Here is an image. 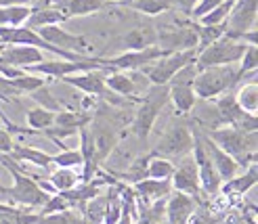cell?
Masks as SVG:
<instances>
[{"label": "cell", "mask_w": 258, "mask_h": 224, "mask_svg": "<svg viewBox=\"0 0 258 224\" xmlns=\"http://www.w3.org/2000/svg\"><path fill=\"white\" fill-rule=\"evenodd\" d=\"M0 166L5 170H9V174L13 176V184L11 187L3 189V199H7V203L17 205V207H42L48 199V193H44L40 189V184L36 182L34 176H30L28 172H23L21 164H17L11 155L0 153Z\"/></svg>", "instance_id": "1"}, {"label": "cell", "mask_w": 258, "mask_h": 224, "mask_svg": "<svg viewBox=\"0 0 258 224\" xmlns=\"http://www.w3.org/2000/svg\"><path fill=\"white\" fill-rule=\"evenodd\" d=\"M208 138L218 144L227 155L237 162L239 168L246 170L248 166L256 164V147H258V132H241L237 128L221 126L210 130Z\"/></svg>", "instance_id": "2"}, {"label": "cell", "mask_w": 258, "mask_h": 224, "mask_svg": "<svg viewBox=\"0 0 258 224\" xmlns=\"http://www.w3.org/2000/svg\"><path fill=\"white\" fill-rule=\"evenodd\" d=\"M241 80L235 65H221V67H208L198 71L196 80H193V92L198 99L214 101L218 97L231 92Z\"/></svg>", "instance_id": "3"}, {"label": "cell", "mask_w": 258, "mask_h": 224, "mask_svg": "<svg viewBox=\"0 0 258 224\" xmlns=\"http://www.w3.org/2000/svg\"><path fill=\"white\" fill-rule=\"evenodd\" d=\"M168 105V86H149V90L145 92L139 101V109L135 113L133 120V134L139 140H147L153 126H156L158 117L162 113V109Z\"/></svg>", "instance_id": "4"}, {"label": "cell", "mask_w": 258, "mask_h": 224, "mask_svg": "<svg viewBox=\"0 0 258 224\" xmlns=\"http://www.w3.org/2000/svg\"><path fill=\"white\" fill-rule=\"evenodd\" d=\"M246 46L248 44L225 36L221 40L212 42L210 46L198 50L196 69L202 71V69H208V67H221V65H235V63H239Z\"/></svg>", "instance_id": "5"}, {"label": "cell", "mask_w": 258, "mask_h": 224, "mask_svg": "<svg viewBox=\"0 0 258 224\" xmlns=\"http://www.w3.org/2000/svg\"><path fill=\"white\" fill-rule=\"evenodd\" d=\"M198 57V50H176V52H166L156 63H151L149 67L143 69L151 86H168L172 78L185 67V65L193 63Z\"/></svg>", "instance_id": "6"}, {"label": "cell", "mask_w": 258, "mask_h": 224, "mask_svg": "<svg viewBox=\"0 0 258 224\" xmlns=\"http://www.w3.org/2000/svg\"><path fill=\"white\" fill-rule=\"evenodd\" d=\"M193 140H196V134L189 130V126L185 124H170L166 128V132L160 136L158 144L153 147V155L158 157H166V160H180L191 153L193 149Z\"/></svg>", "instance_id": "7"}, {"label": "cell", "mask_w": 258, "mask_h": 224, "mask_svg": "<svg viewBox=\"0 0 258 224\" xmlns=\"http://www.w3.org/2000/svg\"><path fill=\"white\" fill-rule=\"evenodd\" d=\"M88 130H90V136H93L97 162L103 164L115 149V144H118V126L113 124L111 117L97 113L95 117H90Z\"/></svg>", "instance_id": "8"}, {"label": "cell", "mask_w": 258, "mask_h": 224, "mask_svg": "<svg viewBox=\"0 0 258 224\" xmlns=\"http://www.w3.org/2000/svg\"><path fill=\"white\" fill-rule=\"evenodd\" d=\"M90 69H107L103 59H90V61H63V59H53V61H42L28 67V73L44 76V78H68L80 71H90ZM109 71V69H107Z\"/></svg>", "instance_id": "9"}, {"label": "cell", "mask_w": 258, "mask_h": 224, "mask_svg": "<svg viewBox=\"0 0 258 224\" xmlns=\"http://www.w3.org/2000/svg\"><path fill=\"white\" fill-rule=\"evenodd\" d=\"M164 55L166 50H162L160 46H149L143 50H126L118 57L103 59V63L109 71H143Z\"/></svg>", "instance_id": "10"}, {"label": "cell", "mask_w": 258, "mask_h": 224, "mask_svg": "<svg viewBox=\"0 0 258 224\" xmlns=\"http://www.w3.org/2000/svg\"><path fill=\"white\" fill-rule=\"evenodd\" d=\"M191 157H193V162H196V166H198V178H200V191H202V195L216 197L218 193H221L223 180H221V176L216 174L210 157H208V153H206L204 144H202L200 134H196V140H193Z\"/></svg>", "instance_id": "11"}, {"label": "cell", "mask_w": 258, "mask_h": 224, "mask_svg": "<svg viewBox=\"0 0 258 224\" xmlns=\"http://www.w3.org/2000/svg\"><path fill=\"white\" fill-rule=\"evenodd\" d=\"M105 73L107 69H90V71H80V73H74V76H68V78H61L66 84L74 86L82 90L84 95H90V97H105L107 101H111V105H122L118 95L107 90L105 86Z\"/></svg>", "instance_id": "12"}, {"label": "cell", "mask_w": 258, "mask_h": 224, "mask_svg": "<svg viewBox=\"0 0 258 224\" xmlns=\"http://www.w3.org/2000/svg\"><path fill=\"white\" fill-rule=\"evenodd\" d=\"M172 191L185 193L193 197L196 201H202V191H200V178H198V166L193 162L191 153L180 157L178 164H174V174L170 178Z\"/></svg>", "instance_id": "13"}, {"label": "cell", "mask_w": 258, "mask_h": 224, "mask_svg": "<svg viewBox=\"0 0 258 224\" xmlns=\"http://www.w3.org/2000/svg\"><path fill=\"white\" fill-rule=\"evenodd\" d=\"M256 17H258V0H235L227 17L225 36H235L256 30Z\"/></svg>", "instance_id": "14"}, {"label": "cell", "mask_w": 258, "mask_h": 224, "mask_svg": "<svg viewBox=\"0 0 258 224\" xmlns=\"http://www.w3.org/2000/svg\"><path fill=\"white\" fill-rule=\"evenodd\" d=\"M38 36H40L44 42H48L50 46H57V48L68 50V52L86 55V50H88V42H86L84 36L72 34L68 30H63L61 25H46V28H40L38 30Z\"/></svg>", "instance_id": "15"}, {"label": "cell", "mask_w": 258, "mask_h": 224, "mask_svg": "<svg viewBox=\"0 0 258 224\" xmlns=\"http://www.w3.org/2000/svg\"><path fill=\"white\" fill-rule=\"evenodd\" d=\"M141 71H107L105 73V86L109 92L118 97H124L126 101H141V97H137L139 92H143L139 88V80H141Z\"/></svg>", "instance_id": "16"}, {"label": "cell", "mask_w": 258, "mask_h": 224, "mask_svg": "<svg viewBox=\"0 0 258 224\" xmlns=\"http://www.w3.org/2000/svg\"><path fill=\"white\" fill-rule=\"evenodd\" d=\"M200 138H202V144H204V149H206V153H208V157H210V162H212V166H214V170H216V174L221 176V180L223 182H227V180H231V178H235L237 174H239V166H237V162L233 160L231 155H227L218 144H214L208 136H202L200 134Z\"/></svg>", "instance_id": "17"}, {"label": "cell", "mask_w": 258, "mask_h": 224, "mask_svg": "<svg viewBox=\"0 0 258 224\" xmlns=\"http://www.w3.org/2000/svg\"><path fill=\"white\" fill-rule=\"evenodd\" d=\"M198 203L200 201H196L193 197L172 191L168 199H166V212H164L166 224H187Z\"/></svg>", "instance_id": "18"}, {"label": "cell", "mask_w": 258, "mask_h": 224, "mask_svg": "<svg viewBox=\"0 0 258 224\" xmlns=\"http://www.w3.org/2000/svg\"><path fill=\"white\" fill-rule=\"evenodd\" d=\"M0 59H3L7 65H11V67H17V69H28L32 67V65L36 63H42L46 61L44 59V52L40 48L36 46H19V44H11L3 50V55H0Z\"/></svg>", "instance_id": "19"}, {"label": "cell", "mask_w": 258, "mask_h": 224, "mask_svg": "<svg viewBox=\"0 0 258 224\" xmlns=\"http://www.w3.org/2000/svg\"><path fill=\"white\" fill-rule=\"evenodd\" d=\"M131 189L135 197L141 203H151V201H160L166 199L172 193V184L170 180H153V178H143L135 184H131Z\"/></svg>", "instance_id": "20"}, {"label": "cell", "mask_w": 258, "mask_h": 224, "mask_svg": "<svg viewBox=\"0 0 258 224\" xmlns=\"http://www.w3.org/2000/svg\"><path fill=\"white\" fill-rule=\"evenodd\" d=\"M256 180H258V168H256V164H252L246 168L243 174H237L235 178L223 182L221 193L227 197H243L250 189L256 187Z\"/></svg>", "instance_id": "21"}, {"label": "cell", "mask_w": 258, "mask_h": 224, "mask_svg": "<svg viewBox=\"0 0 258 224\" xmlns=\"http://www.w3.org/2000/svg\"><path fill=\"white\" fill-rule=\"evenodd\" d=\"M214 105H216V113H218V122L223 126H237L246 113L239 109V105L235 103V95L233 92H227V95L214 99Z\"/></svg>", "instance_id": "22"}, {"label": "cell", "mask_w": 258, "mask_h": 224, "mask_svg": "<svg viewBox=\"0 0 258 224\" xmlns=\"http://www.w3.org/2000/svg\"><path fill=\"white\" fill-rule=\"evenodd\" d=\"M63 21H68V19L63 17V13L57 7H32L30 17L23 25L38 32L40 28H46V25H61Z\"/></svg>", "instance_id": "23"}, {"label": "cell", "mask_w": 258, "mask_h": 224, "mask_svg": "<svg viewBox=\"0 0 258 224\" xmlns=\"http://www.w3.org/2000/svg\"><path fill=\"white\" fill-rule=\"evenodd\" d=\"M168 103L174 105V109L180 115L191 113L198 103V97L193 92V84H168Z\"/></svg>", "instance_id": "24"}, {"label": "cell", "mask_w": 258, "mask_h": 224, "mask_svg": "<svg viewBox=\"0 0 258 224\" xmlns=\"http://www.w3.org/2000/svg\"><path fill=\"white\" fill-rule=\"evenodd\" d=\"M55 7L63 13L66 19H72V17H86L93 15V13H99L105 7V0H61Z\"/></svg>", "instance_id": "25"}, {"label": "cell", "mask_w": 258, "mask_h": 224, "mask_svg": "<svg viewBox=\"0 0 258 224\" xmlns=\"http://www.w3.org/2000/svg\"><path fill=\"white\" fill-rule=\"evenodd\" d=\"M9 155L17 164H32L36 168H50V166H53V155L46 153V151L36 149V147H23V144H15Z\"/></svg>", "instance_id": "26"}, {"label": "cell", "mask_w": 258, "mask_h": 224, "mask_svg": "<svg viewBox=\"0 0 258 224\" xmlns=\"http://www.w3.org/2000/svg\"><path fill=\"white\" fill-rule=\"evenodd\" d=\"M48 184L55 189V193H68L80 184V172L72 168H55L48 176Z\"/></svg>", "instance_id": "27"}, {"label": "cell", "mask_w": 258, "mask_h": 224, "mask_svg": "<svg viewBox=\"0 0 258 224\" xmlns=\"http://www.w3.org/2000/svg\"><path fill=\"white\" fill-rule=\"evenodd\" d=\"M32 13L30 5H7L0 7V28H21Z\"/></svg>", "instance_id": "28"}, {"label": "cell", "mask_w": 258, "mask_h": 224, "mask_svg": "<svg viewBox=\"0 0 258 224\" xmlns=\"http://www.w3.org/2000/svg\"><path fill=\"white\" fill-rule=\"evenodd\" d=\"M122 42L126 44L128 50H143L149 46H156L158 36L149 32V28H135L122 38Z\"/></svg>", "instance_id": "29"}, {"label": "cell", "mask_w": 258, "mask_h": 224, "mask_svg": "<svg viewBox=\"0 0 258 224\" xmlns=\"http://www.w3.org/2000/svg\"><path fill=\"white\" fill-rule=\"evenodd\" d=\"M235 103L239 105V109L243 113L256 115L258 113V84L252 80L248 84L239 86V90L235 92Z\"/></svg>", "instance_id": "30"}, {"label": "cell", "mask_w": 258, "mask_h": 224, "mask_svg": "<svg viewBox=\"0 0 258 224\" xmlns=\"http://www.w3.org/2000/svg\"><path fill=\"white\" fill-rule=\"evenodd\" d=\"M174 174V162L166 160V157H158L149 153V162H147V178L153 180H170Z\"/></svg>", "instance_id": "31"}, {"label": "cell", "mask_w": 258, "mask_h": 224, "mask_svg": "<svg viewBox=\"0 0 258 224\" xmlns=\"http://www.w3.org/2000/svg\"><path fill=\"white\" fill-rule=\"evenodd\" d=\"M25 122H28V126L38 134V132H44V130L53 128L55 113L48 111V109H42V107H32L28 113H25Z\"/></svg>", "instance_id": "32"}, {"label": "cell", "mask_w": 258, "mask_h": 224, "mask_svg": "<svg viewBox=\"0 0 258 224\" xmlns=\"http://www.w3.org/2000/svg\"><path fill=\"white\" fill-rule=\"evenodd\" d=\"M196 25V34H198V50L210 46L212 42L221 40L227 34V23L221 25H200V23H193Z\"/></svg>", "instance_id": "33"}, {"label": "cell", "mask_w": 258, "mask_h": 224, "mask_svg": "<svg viewBox=\"0 0 258 224\" xmlns=\"http://www.w3.org/2000/svg\"><path fill=\"white\" fill-rule=\"evenodd\" d=\"M124 3L131 9L143 13V15H149V17H156L166 11H172L170 0H124Z\"/></svg>", "instance_id": "34"}, {"label": "cell", "mask_w": 258, "mask_h": 224, "mask_svg": "<svg viewBox=\"0 0 258 224\" xmlns=\"http://www.w3.org/2000/svg\"><path fill=\"white\" fill-rule=\"evenodd\" d=\"M9 84L15 88L19 95L21 92H34V90H38L40 86H44V78L42 76H36V73H28V71H23L21 76H17V78H13V80H9Z\"/></svg>", "instance_id": "35"}, {"label": "cell", "mask_w": 258, "mask_h": 224, "mask_svg": "<svg viewBox=\"0 0 258 224\" xmlns=\"http://www.w3.org/2000/svg\"><path fill=\"white\" fill-rule=\"evenodd\" d=\"M30 97L36 101V107H42V109H48V111H53V113H57V111H61L63 107H61V103L53 97V92L48 90V86L44 84V86H40L38 90H34V92H30Z\"/></svg>", "instance_id": "36"}, {"label": "cell", "mask_w": 258, "mask_h": 224, "mask_svg": "<svg viewBox=\"0 0 258 224\" xmlns=\"http://www.w3.org/2000/svg\"><path fill=\"white\" fill-rule=\"evenodd\" d=\"M223 216L225 214H216L204 201H200L196 205V209H193V214H191V218H189L187 224H221Z\"/></svg>", "instance_id": "37"}, {"label": "cell", "mask_w": 258, "mask_h": 224, "mask_svg": "<svg viewBox=\"0 0 258 224\" xmlns=\"http://www.w3.org/2000/svg\"><path fill=\"white\" fill-rule=\"evenodd\" d=\"M53 166L57 168H82V155L78 149H61V153L53 155Z\"/></svg>", "instance_id": "38"}, {"label": "cell", "mask_w": 258, "mask_h": 224, "mask_svg": "<svg viewBox=\"0 0 258 224\" xmlns=\"http://www.w3.org/2000/svg\"><path fill=\"white\" fill-rule=\"evenodd\" d=\"M231 3H223L218 5L216 9H212L208 15L206 17H202L200 21H196V23H200V25H221V23H227V17H229V13H231Z\"/></svg>", "instance_id": "39"}, {"label": "cell", "mask_w": 258, "mask_h": 224, "mask_svg": "<svg viewBox=\"0 0 258 224\" xmlns=\"http://www.w3.org/2000/svg\"><path fill=\"white\" fill-rule=\"evenodd\" d=\"M68 209H74V205L63 197L61 193H55V195H50L48 199H46V203L40 207V216H44V214H57V212H68Z\"/></svg>", "instance_id": "40"}, {"label": "cell", "mask_w": 258, "mask_h": 224, "mask_svg": "<svg viewBox=\"0 0 258 224\" xmlns=\"http://www.w3.org/2000/svg\"><path fill=\"white\" fill-rule=\"evenodd\" d=\"M258 67V50L256 46H246V50H243V55L239 59V76H246V73H254Z\"/></svg>", "instance_id": "41"}, {"label": "cell", "mask_w": 258, "mask_h": 224, "mask_svg": "<svg viewBox=\"0 0 258 224\" xmlns=\"http://www.w3.org/2000/svg\"><path fill=\"white\" fill-rule=\"evenodd\" d=\"M221 3H223V0H198V5L193 7V11H191L189 17H191L193 21H200L202 17H206L212 9H216Z\"/></svg>", "instance_id": "42"}, {"label": "cell", "mask_w": 258, "mask_h": 224, "mask_svg": "<svg viewBox=\"0 0 258 224\" xmlns=\"http://www.w3.org/2000/svg\"><path fill=\"white\" fill-rule=\"evenodd\" d=\"M13 147H15V140H13V134L7 128H0V153H11Z\"/></svg>", "instance_id": "43"}, {"label": "cell", "mask_w": 258, "mask_h": 224, "mask_svg": "<svg viewBox=\"0 0 258 224\" xmlns=\"http://www.w3.org/2000/svg\"><path fill=\"white\" fill-rule=\"evenodd\" d=\"M170 5H172V9L185 13V15H191V11L198 5V0H170Z\"/></svg>", "instance_id": "44"}, {"label": "cell", "mask_w": 258, "mask_h": 224, "mask_svg": "<svg viewBox=\"0 0 258 224\" xmlns=\"http://www.w3.org/2000/svg\"><path fill=\"white\" fill-rule=\"evenodd\" d=\"M221 224H246V222H243V218H241L239 212H227V214L223 216Z\"/></svg>", "instance_id": "45"}, {"label": "cell", "mask_w": 258, "mask_h": 224, "mask_svg": "<svg viewBox=\"0 0 258 224\" xmlns=\"http://www.w3.org/2000/svg\"><path fill=\"white\" fill-rule=\"evenodd\" d=\"M135 224H164V222L151 220V218H145V216H139V218H135Z\"/></svg>", "instance_id": "46"}, {"label": "cell", "mask_w": 258, "mask_h": 224, "mask_svg": "<svg viewBox=\"0 0 258 224\" xmlns=\"http://www.w3.org/2000/svg\"><path fill=\"white\" fill-rule=\"evenodd\" d=\"M32 0H0V7H7V5H30Z\"/></svg>", "instance_id": "47"}, {"label": "cell", "mask_w": 258, "mask_h": 224, "mask_svg": "<svg viewBox=\"0 0 258 224\" xmlns=\"http://www.w3.org/2000/svg\"><path fill=\"white\" fill-rule=\"evenodd\" d=\"M5 48H7V46H5L3 42H0V55H3V50H5Z\"/></svg>", "instance_id": "48"}, {"label": "cell", "mask_w": 258, "mask_h": 224, "mask_svg": "<svg viewBox=\"0 0 258 224\" xmlns=\"http://www.w3.org/2000/svg\"><path fill=\"white\" fill-rule=\"evenodd\" d=\"M105 3H124V0H105Z\"/></svg>", "instance_id": "49"}, {"label": "cell", "mask_w": 258, "mask_h": 224, "mask_svg": "<svg viewBox=\"0 0 258 224\" xmlns=\"http://www.w3.org/2000/svg\"><path fill=\"white\" fill-rule=\"evenodd\" d=\"M3 189H5V187H3V184H0V199H3Z\"/></svg>", "instance_id": "50"}, {"label": "cell", "mask_w": 258, "mask_h": 224, "mask_svg": "<svg viewBox=\"0 0 258 224\" xmlns=\"http://www.w3.org/2000/svg\"><path fill=\"white\" fill-rule=\"evenodd\" d=\"M225 3H231V5H233V3H235V0H225Z\"/></svg>", "instance_id": "51"}, {"label": "cell", "mask_w": 258, "mask_h": 224, "mask_svg": "<svg viewBox=\"0 0 258 224\" xmlns=\"http://www.w3.org/2000/svg\"><path fill=\"white\" fill-rule=\"evenodd\" d=\"M0 113H3V111H0Z\"/></svg>", "instance_id": "52"}]
</instances>
